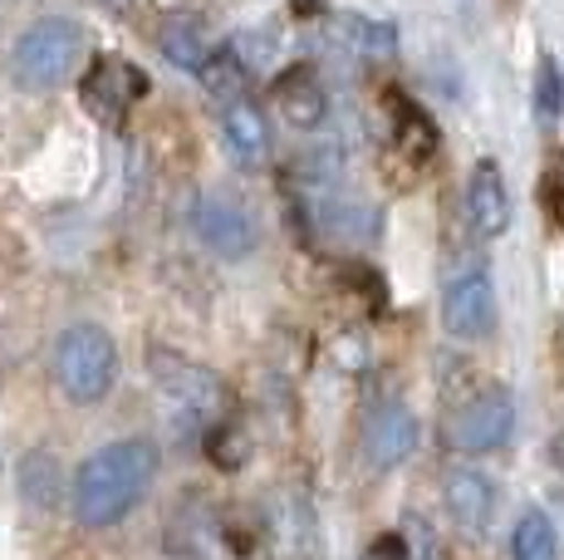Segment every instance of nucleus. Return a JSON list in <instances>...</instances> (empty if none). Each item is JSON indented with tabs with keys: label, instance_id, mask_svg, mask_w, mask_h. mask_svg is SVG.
<instances>
[{
	"label": "nucleus",
	"instance_id": "f257e3e1",
	"mask_svg": "<svg viewBox=\"0 0 564 560\" xmlns=\"http://www.w3.org/2000/svg\"><path fill=\"white\" fill-rule=\"evenodd\" d=\"M158 472V452L143 438L128 443H108L104 452H94L74 477V516L84 526H113L143 502L148 482Z\"/></svg>",
	"mask_w": 564,
	"mask_h": 560
},
{
	"label": "nucleus",
	"instance_id": "f03ea898",
	"mask_svg": "<svg viewBox=\"0 0 564 560\" xmlns=\"http://www.w3.org/2000/svg\"><path fill=\"white\" fill-rule=\"evenodd\" d=\"M54 379L74 403H99L118 379V349L99 325H74L54 344Z\"/></svg>",
	"mask_w": 564,
	"mask_h": 560
},
{
	"label": "nucleus",
	"instance_id": "7ed1b4c3",
	"mask_svg": "<svg viewBox=\"0 0 564 560\" xmlns=\"http://www.w3.org/2000/svg\"><path fill=\"white\" fill-rule=\"evenodd\" d=\"M84 60V30L74 20H40L15 45V79L25 89H54Z\"/></svg>",
	"mask_w": 564,
	"mask_h": 560
},
{
	"label": "nucleus",
	"instance_id": "20e7f679",
	"mask_svg": "<svg viewBox=\"0 0 564 560\" xmlns=\"http://www.w3.org/2000/svg\"><path fill=\"white\" fill-rule=\"evenodd\" d=\"M143 94H148V74L138 69L133 60H123V55H99L89 64V74H84V84H79L84 109L99 118L104 128L123 123Z\"/></svg>",
	"mask_w": 564,
	"mask_h": 560
},
{
	"label": "nucleus",
	"instance_id": "39448f33",
	"mask_svg": "<svg viewBox=\"0 0 564 560\" xmlns=\"http://www.w3.org/2000/svg\"><path fill=\"white\" fill-rule=\"evenodd\" d=\"M511 433H516V398L506 389H486V394L466 398L447 428L457 452H496L511 443Z\"/></svg>",
	"mask_w": 564,
	"mask_h": 560
},
{
	"label": "nucleus",
	"instance_id": "423d86ee",
	"mask_svg": "<svg viewBox=\"0 0 564 560\" xmlns=\"http://www.w3.org/2000/svg\"><path fill=\"white\" fill-rule=\"evenodd\" d=\"M442 325L457 340H486L496 330V286L481 266L447 286V295H442Z\"/></svg>",
	"mask_w": 564,
	"mask_h": 560
},
{
	"label": "nucleus",
	"instance_id": "0eeeda50",
	"mask_svg": "<svg viewBox=\"0 0 564 560\" xmlns=\"http://www.w3.org/2000/svg\"><path fill=\"white\" fill-rule=\"evenodd\" d=\"M153 369H158V384L177 398V403H187L192 413L206 418V423H226L221 418L226 389L212 369H202V364L182 359V354H167V349H153Z\"/></svg>",
	"mask_w": 564,
	"mask_h": 560
},
{
	"label": "nucleus",
	"instance_id": "6e6552de",
	"mask_svg": "<svg viewBox=\"0 0 564 560\" xmlns=\"http://www.w3.org/2000/svg\"><path fill=\"white\" fill-rule=\"evenodd\" d=\"M192 222H197V236L221 261H246L256 251V222L236 197H202Z\"/></svg>",
	"mask_w": 564,
	"mask_h": 560
},
{
	"label": "nucleus",
	"instance_id": "1a4fd4ad",
	"mask_svg": "<svg viewBox=\"0 0 564 560\" xmlns=\"http://www.w3.org/2000/svg\"><path fill=\"white\" fill-rule=\"evenodd\" d=\"M466 217L481 236H501L511 226V192H506V172L496 158H481L466 177Z\"/></svg>",
	"mask_w": 564,
	"mask_h": 560
},
{
	"label": "nucleus",
	"instance_id": "9d476101",
	"mask_svg": "<svg viewBox=\"0 0 564 560\" xmlns=\"http://www.w3.org/2000/svg\"><path fill=\"white\" fill-rule=\"evenodd\" d=\"M417 418H412L408 403H383L373 418H368V462L373 467H398V462H408L412 452H417Z\"/></svg>",
	"mask_w": 564,
	"mask_h": 560
},
{
	"label": "nucleus",
	"instance_id": "9b49d317",
	"mask_svg": "<svg viewBox=\"0 0 564 560\" xmlns=\"http://www.w3.org/2000/svg\"><path fill=\"white\" fill-rule=\"evenodd\" d=\"M270 99H275L280 118H285L290 128H319L324 114H329V94H324L319 74L305 69V64L280 74V79L270 84Z\"/></svg>",
	"mask_w": 564,
	"mask_h": 560
},
{
	"label": "nucleus",
	"instance_id": "f8f14e48",
	"mask_svg": "<svg viewBox=\"0 0 564 560\" xmlns=\"http://www.w3.org/2000/svg\"><path fill=\"white\" fill-rule=\"evenodd\" d=\"M221 133H226V153L241 168H260L270 158V123L260 114V104L236 99L221 109Z\"/></svg>",
	"mask_w": 564,
	"mask_h": 560
},
{
	"label": "nucleus",
	"instance_id": "ddd939ff",
	"mask_svg": "<svg viewBox=\"0 0 564 560\" xmlns=\"http://www.w3.org/2000/svg\"><path fill=\"white\" fill-rule=\"evenodd\" d=\"M388 123H393V143L408 163H427L437 153V123L422 104H412L408 94H388Z\"/></svg>",
	"mask_w": 564,
	"mask_h": 560
},
{
	"label": "nucleus",
	"instance_id": "4468645a",
	"mask_svg": "<svg viewBox=\"0 0 564 560\" xmlns=\"http://www.w3.org/2000/svg\"><path fill=\"white\" fill-rule=\"evenodd\" d=\"M447 511L466 536H481L496 516V487L481 472H452L447 477Z\"/></svg>",
	"mask_w": 564,
	"mask_h": 560
},
{
	"label": "nucleus",
	"instance_id": "2eb2a0df",
	"mask_svg": "<svg viewBox=\"0 0 564 560\" xmlns=\"http://www.w3.org/2000/svg\"><path fill=\"white\" fill-rule=\"evenodd\" d=\"M251 74L256 69L246 64V55L231 45V40H226L221 50H212V55H206V64L197 69V79L206 84V94H212V99L236 104V99H246V89H251Z\"/></svg>",
	"mask_w": 564,
	"mask_h": 560
},
{
	"label": "nucleus",
	"instance_id": "dca6fc26",
	"mask_svg": "<svg viewBox=\"0 0 564 560\" xmlns=\"http://www.w3.org/2000/svg\"><path fill=\"white\" fill-rule=\"evenodd\" d=\"M334 35L364 60H393L398 55V30L388 20H368V15H339Z\"/></svg>",
	"mask_w": 564,
	"mask_h": 560
},
{
	"label": "nucleus",
	"instance_id": "f3484780",
	"mask_svg": "<svg viewBox=\"0 0 564 560\" xmlns=\"http://www.w3.org/2000/svg\"><path fill=\"white\" fill-rule=\"evenodd\" d=\"M511 556L516 560H560V531L545 511H525L516 521L511 536Z\"/></svg>",
	"mask_w": 564,
	"mask_h": 560
},
{
	"label": "nucleus",
	"instance_id": "a211bd4d",
	"mask_svg": "<svg viewBox=\"0 0 564 560\" xmlns=\"http://www.w3.org/2000/svg\"><path fill=\"white\" fill-rule=\"evenodd\" d=\"M158 45L177 69H192V74H197L206 64V55H212V45L202 40V25H192V20H172V25L162 30Z\"/></svg>",
	"mask_w": 564,
	"mask_h": 560
},
{
	"label": "nucleus",
	"instance_id": "6ab92c4d",
	"mask_svg": "<svg viewBox=\"0 0 564 560\" xmlns=\"http://www.w3.org/2000/svg\"><path fill=\"white\" fill-rule=\"evenodd\" d=\"M530 104H535V118L545 128H555L560 123V114H564V79H560V64L550 60V55H540L535 60V84H530Z\"/></svg>",
	"mask_w": 564,
	"mask_h": 560
},
{
	"label": "nucleus",
	"instance_id": "aec40b11",
	"mask_svg": "<svg viewBox=\"0 0 564 560\" xmlns=\"http://www.w3.org/2000/svg\"><path fill=\"white\" fill-rule=\"evenodd\" d=\"M540 212H545V222L555 226V231H564V153L555 148V153L545 158V168H540Z\"/></svg>",
	"mask_w": 564,
	"mask_h": 560
},
{
	"label": "nucleus",
	"instance_id": "412c9836",
	"mask_svg": "<svg viewBox=\"0 0 564 560\" xmlns=\"http://www.w3.org/2000/svg\"><path fill=\"white\" fill-rule=\"evenodd\" d=\"M364 560H408V541L403 536H383L378 546H368Z\"/></svg>",
	"mask_w": 564,
	"mask_h": 560
},
{
	"label": "nucleus",
	"instance_id": "4be33fe9",
	"mask_svg": "<svg viewBox=\"0 0 564 560\" xmlns=\"http://www.w3.org/2000/svg\"><path fill=\"white\" fill-rule=\"evenodd\" d=\"M550 457H555V467L564 472V428H560V433H555V443H550Z\"/></svg>",
	"mask_w": 564,
	"mask_h": 560
},
{
	"label": "nucleus",
	"instance_id": "5701e85b",
	"mask_svg": "<svg viewBox=\"0 0 564 560\" xmlns=\"http://www.w3.org/2000/svg\"><path fill=\"white\" fill-rule=\"evenodd\" d=\"M99 6H113V10H123V6H128V0H99Z\"/></svg>",
	"mask_w": 564,
	"mask_h": 560
}]
</instances>
